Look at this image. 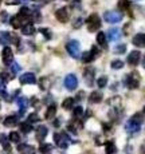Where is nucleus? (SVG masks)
I'll return each mask as SVG.
<instances>
[{
  "label": "nucleus",
  "mask_w": 145,
  "mask_h": 154,
  "mask_svg": "<svg viewBox=\"0 0 145 154\" xmlns=\"http://www.w3.org/2000/svg\"><path fill=\"white\" fill-rule=\"evenodd\" d=\"M140 58H141V54L140 51H132L131 54L128 55V63L131 64V66H137L138 62H140Z\"/></svg>",
  "instance_id": "4468645a"
},
{
  "label": "nucleus",
  "mask_w": 145,
  "mask_h": 154,
  "mask_svg": "<svg viewBox=\"0 0 145 154\" xmlns=\"http://www.w3.org/2000/svg\"><path fill=\"white\" fill-rule=\"evenodd\" d=\"M19 123V117L17 115H10L4 119V126L7 127H12V126H16Z\"/></svg>",
  "instance_id": "6ab92c4d"
},
{
  "label": "nucleus",
  "mask_w": 145,
  "mask_h": 154,
  "mask_svg": "<svg viewBox=\"0 0 145 154\" xmlns=\"http://www.w3.org/2000/svg\"><path fill=\"white\" fill-rule=\"evenodd\" d=\"M10 70H11V72H12V75H15V74H17L20 71V66L16 62H12V63L10 64Z\"/></svg>",
  "instance_id": "7c9ffc66"
},
{
  "label": "nucleus",
  "mask_w": 145,
  "mask_h": 154,
  "mask_svg": "<svg viewBox=\"0 0 145 154\" xmlns=\"http://www.w3.org/2000/svg\"><path fill=\"white\" fill-rule=\"evenodd\" d=\"M55 16H57V19L61 23H67V22H69V11H67V8H65V7L57 10Z\"/></svg>",
  "instance_id": "f8f14e48"
},
{
  "label": "nucleus",
  "mask_w": 145,
  "mask_h": 154,
  "mask_svg": "<svg viewBox=\"0 0 145 154\" xmlns=\"http://www.w3.org/2000/svg\"><path fill=\"white\" fill-rule=\"evenodd\" d=\"M86 24H87L89 31L94 32V31H97V29L101 27V19H99V16L97 14H91L90 16L87 17Z\"/></svg>",
  "instance_id": "7ed1b4c3"
},
{
  "label": "nucleus",
  "mask_w": 145,
  "mask_h": 154,
  "mask_svg": "<svg viewBox=\"0 0 145 154\" xmlns=\"http://www.w3.org/2000/svg\"><path fill=\"white\" fill-rule=\"evenodd\" d=\"M2 59H3V63H4L5 66H10V64L14 62V52H12V50H11L8 46H5L4 48H3Z\"/></svg>",
  "instance_id": "0eeeda50"
},
{
  "label": "nucleus",
  "mask_w": 145,
  "mask_h": 154,
  "mask_svg": "<svg viewBox=\"0 0 145 154\" xmlns=\"http://www.w3.org/2000/svg\"><path fill=\"white\" fill-rule=\"evenodd\" d=\"M143 67L145 69V58H144V62H143Z\"/></svg>",
  "instance_id": "37998d69"
},
{
  "label": "nucleus",
  "mask_w": 145,
  "mask_h": 154,
  "mask_svg": "<svg viewBox=\"0 0 145 154\" xmlns=\"http://www.w3.org/2000/svg\"><path fill=\"white\" fill-rule=\"evenodd\" d=\"M82 22H84V20H82L81 17H78V19L74 22V28H79V27H81V26H82Z\"/></svg>",
  "instance_id": "4c0bfd02"
},
{
  "label": "nucleus",
  "mask_w": 145,
  "mask_h": 154,
  "mask_svg": "<svg viewBox=\"0 0 145 154\" xmlns=\"http://www.w3.org/2000/svg\"><path fill=\"white\" fill-rule=\"evenodd\" d=\"M51 149H52V146L50 143H43L42 146L39 147V152L42 154H49L50 152H51Z\"/></svg>",
  "instance_id": "c756f323"
},
{
  "label": "nucleus",
  "mask_w": 145,
  "mask_h": 154,
  "mask_svg": "<svg viewBox=\"0 0 145 154\" xmlns=\"http://www.w3.org/2000/svg\"><path fill=\"white\" fill-rule=\"evenodd\" d=\"M97 43H98L99 46H102L103 48H106L108 42H106V35L103 34V32H98V35H97Z\"/></svg>",
  "instance_id": "393cba45"
},
{
  "label": "nucleus",
  "mask_w": 145,
  "mask_h": 154,
  "mask_svg": "<svg viewBox=\"0 0 145 154\" xmlns=\"http://www.w3.org/2000/svg\"><path fill=\"white\" fill-rule=\"evenodd\" d=\"M108 39L110 42H117V40L121 39V29L114 27V28H110L108 31Z\"/></svg>",
  "instance_id": "ddd939ff"
},
{
  "label": "nucleus",
  "mask_w": 145,
  "mask_h": 154,
  "mask_svg": "<svg viewBox=\"0 0 145 154\" xmlns=\"http://www.w3.org/2000/svg\"><path fill=\"white\" fill-rule=\"evenodd\" d=\"M66 50L71 58H74V59L81 58V44H79L78 40H70V42L66 44Z\"/></svg>",
  "instance_id": "f03ea898"
},
{
  "label": "nucleus",
  "mask_w": 145,
  "mask_h": 154,
  "mask_svg": "<svg viewBox=\"0 0 145 154\" xmlns=\"http://www.w3.org/2000/svg\"><path fill=\"white\" fill-rule=\"evenodd\" d=\"M35 2H36V0H35Z\"/></svg>",
  "instance_id": "de8ad7c7"
},
{
  "label": "nucleus",
  "mask_w": 145,
  "mask_h": 154,
  "mask_svg": "<svg viewBox=\"0 0 145 154\" xmlns=\"http://www.w3.org/2000/svg\"><path fill=\"white\" fill-rule=\"evenodd\" d=\"M17 150H19V153L22 154H35V147L31 146V145H19L17 146Z\"/></svg>",
  "instance_id": "f3484780"
},
{
  "label": "nucleus",
  "mask_w": 145,
  "mask_h": 154,
  "mask_svg": "<svg viewBox=\"0 0 145 154\" xmlns=\"http://www.w3.org/2000/svg\"><path fill=\"white\" fill-rule=\"evenodd\" d=\"M7 16H8L7 12H2V20H3V22H5V20H7Z\"/></svg>",
  "instance_id": "79ce46f5"
},
{
  "label": "nucleus",
  "mask_w": 145,
  "mask_h": 154,
  "mask_svg": "<svg viewBox=\"0 0 145 154\" xmlns=\"http://www.w3.org/2000/svg\"><path fill=\"white\" fill-rule=\"evenodd\" d=\"M73 114H74V117H75V118H79V117H82V114H84V109H82L81 106H77V107L74 109Z\"/></svg>",
  "instance_id": "473e14b6"
},
{
  "label": "nucleus",
  "mask_w": 145,
  "mask_h": 154,
  "mask_svg": "<svg viewBox=\"0 0 145 154\" xmlns=\"http://www.w3.org/2000/svg\"><path fill=\"white\" fill-rule=\"evenodd\" d=\"M106 83H108V78L106 76H101V78L98 79V82H97V85H98V87H105Z\"/></svg>",
  "instance_id": "f704fd0d"
},
{
  "label": "nucleus",
  "mask_w": 145,
  "mask_h": 154,
  "mask_svg": "<svg viewBox=\"0 0 145 154\" xmlns=\"http://www.w3.org/2000/svg\"><path fill=\"white\" fill-rule=\"evenodd\" d=\"M65 87L67 90H75L78 87V79H77V76L74 74L66 75V78H65Z\"/></svg>",
  "instance_id": "1a4fd4ad"
},
{
  "label": "nucleus",
  "mask_w": 145,
  "mask_h": 154,
  "mask_svg": "<svg viewBox=\"0 0 145 154\" xmlns=\"http://www.w3.org/2000/svg\"><path fill=\"white\" fill-rule=\"evenodd\" d=\"M47 131H49V130H47V127H46V126H43V125H42V126H39V127H38V130H36V140L42 142L44 138H46Z\"/></svg>",
  "instance_id": "aec40b11"
},
{
  "label": "nucleus",
  "mask_w": 145,
  "mask_h": 154,
  "mask_svg": "<svg viewBox=\"0 0 145 154\" xmlns=\"http://www.w3.org/2000/svg\"><path fill=\"white\" fill-rule=\"evenodd\" d=\"M125 85L128 88H137L138 86H140V76L137 75V74H131V75H128V78L125 79Z\"/></svg>",
  "instance_id": "6e6552de"
},
{
  "label": "nucleus",
  "mask_w": 145,
  "mask_h": 154,
  "mask_svg": "<svg viewBox=\"0 0 145 154\" xmlns=\"http://www.w3.org/2000/svg\"><path fill=\"white\" fill-rule=\"evenodd\" d=\"M19 81H20L22 85H34V83H36V78H35V75L32 72L23 74V75L19 78Z\"/></svg>",
  "instance_id": "9b49d317"
},
{
  "label": "nucleus",
  "mask_w": 145,
  "mask_h": 154,
  "mask_svg": "<svg viewBox=\"0 0 145 154\" xmlns=\"http://www.w3.org/2000/svg\"><path fill=\"white\" fill-rule=\"evenodd\" d=\"M103 19L110 24H116V23H120L122 20V14L118 12V11H108V12L103 14Z\"/></svg>",
  "instance_id": "20e7f679"
},
{
  "label": "nucleus",
  "mask_w": 145,
  "mask_h": 154,
  "mask_svg": "<svg viewBox=\"0 0 145 154\" xmlns=\"http://www.w3.org/2000/svg\"><path fill=\"white\" fill-rule=\"evenodd\" d=\"M144 112H145V107H144Z\"/></svg>",
  "instance_id": "a18cd8bd"
},
{
  "label": "nucleus",
  "mask_w": 145,
  "mask_h": 154,
  "mask_svg": "<svg viewBox=\"0 0 145 154\" xmlns=\"http://www.w3.org/2000/svg\"><path fill=\"white\" fill-rule=\"evenodd\" d=\"M141 121H143V117L140 114L138 115H134L133 118L126 122L125 125V130L129 133V134H134V133H138L141 129Z\"/></svg>",
  "instance_id": "f257e3e1"
},
{
  "label": "nucleus",
  "mask_w": 145,
  "mask_h": 154,
  "mask_svg": "<svg viewBox=\"0 0 145 154\" xmlns=\"http://www.w3.org/2000/svg\"><path fill=\"white\" fill-rule=\"evenodd\" d=\"M0 142H2V143H5V142H7V138H5L4 134H0Z\"/></svg>",
  "instance_id": "ea45409f"
},
{
  "label": "nucleus",
  "mask_w": 145,
  "mask_h": 154,
  "mask_svg": "<svg viewBox=\"0 0 145 154\" xmlns=\"http://www.w3.org/2000/svg\"><path fill=\"white\" fill-rule=\"evenodd\" d=\"M125 51H126L125 44H120V46H117L116 48H114V52H116V54H124Z\"/></svg>",
  "instance_id": "72a5a7b5"
},
{
  "label": "nucleus",
  "mask_w": 145,
  "mask_h": 154,
  "mask_svg": "<svg viewBox=\"0 0 145 154\" xmlns=\"http://www.w3.org/2000/svg\"><path fill=\"white\" fill-rule=\"evenodd\" d=\"M84 78L86 81V85L87 86H91L94 82V70L93 69H86L84 72Z\"/></svg>",
  "instance_id": "dca6fc26"
},
{
  "label": "nucleus",
  "mask_w": 145,
  "mask_h": 154,
  "mask_svg": "<svg viewBox=\"0 0 145 154\" xmlns=\"http://www.w3.org/2000/svg\"><path fill=\"white\" fill-rule=\"evenodd\" d=\"M8 138H10V141L11 142H19L20 141V135H19V133H16V131H12L10 135H8Z\"/></svg>",
  "instance_id": "2f4dec72"
},
{
  "label": "nucleus",
  "mask_w": 145,
  "mask_h": 154,
  "mask_svg": "<svg viewBox=\"0 0 145 154\" xmlns=\"http://www.w3.org/2000/svg\"><path fill=\"white\" fill-rule=\"evenodd\" d=\"M35 32V28L34 26L31 24V23H27V24H24L22 27V34L23 35H27V36H30V35H32Z\"/></svg>",
  "instance_id": "4be33fe9"
},
{
  "label": "nucleus",
  "mask_w": 145,
  "mask_h": 154,
  "mask_svg": "<svg viewBox=\"0 0 145 154\" xmlns=\"http://www.w3.org/2000/svg\"><path fill=\"white\" fill-rule=\"evenodd\" d=\"M20 130H22L23 133H30L32 130V125H31V122H23L22 125H20Z\"/></svg>",
  "instance_id": "c85d7f7f"
},
{
  "label": "nucleus",
  "mask_w": 145,
  "mask_h": 154,
  "mask_svg": "<svg viewBox=\"0 0 145 154\" xmlns=\"http://www.w3.org/2000/svg\"><path fill=\"white\" fill-rule=\"evenodd\" d=\"M133 44L136 47H140V48H144L145 47V34H137L133 38Z\"/></svg>",
  "instance_id": "2eb2a0df"
},
{
  "label": "nucleus",
  "mask_w": 145,
  "mask_h": 154,
  "mask_svg": "<svg viewBox=\"0 0 145 154\" xmlns=\"http://www.w3.org/2000/svg\"><path fill=\"white\" fill-rule=\"evenodd\" d=\"M17 107H19L20 114L23 115V112L27 110V107H28V99L26 98V97H20V98L17 99Z\"/></svg>",
  "instance_id": "a211bd4d"
},
{
  "label": "nucleus",
  "mask_w": 145,
  "mask_h": 154,
  "mask_svg": "<svg viewBox=\"0 0 145 154\" xmlns=\"http://www.w3.org/2000/svg\"><path fill=\"white\" fill-rule=\"evenodd\" d=\"M102 100V93L99 91H93L89 97V102L90 103H99Z\"/></svg>",
  "instance_id": "412c9836"
},
{
  "label": "nucleus",
  "mask_w": 145,
  "mask_h": 154,
  "mask_svg": "<svg viewBox=\"0 0 145 154\" xmlns=\"http://www.w3.org/2000/svg\"><path fill=\"white\" fill-rule=\"evenodd\" d=\"M98 48H97L96 46L91 47V51H87V52H84L82 54V62H85V63H90V62L94 60V58H96L97 55H98Z\"/></svg>",
  "instance_id": "9d476101"
},
{
  "label": "nucleus",
  "mask_w": 145,
  "mask_h": 154,
  "mask_svg": "<svg viewBox=\"0 0 145 154\" xmlns=\"http://www.w3.org/2000/svg\"><path fill=\"white\" fill-rule=\"evenodd\" d=\"M11 78H14L12 74H8V72H2L0 74V85H7V82L10 81Z\"/></svg>",
  "instance_id": "a878e982"
},
{
  "label": "nucleus",
  "mask_w": 145,
  "mask_h": 154,
  "mask_svg": "<svg viewBox=\"0 0 145 154\" xmlns=\"http://www.w3.org/2000/svg\"><path fill=\"white\" fill-rule=\"evenodd\" d=\"M22 2H24V3H26V2H27V0H22Z\"/></svg>",
  "instance_id": "c03bdc74"
},
{
  "label": "nucleus",
  "mask_w": 145,
  "mask_h": 154,
  "mask_svg": "<svg viewBox=\"0 0 145 154\" xmlns=\"http://www.w3.org/2000/svg\"><path fill=\"white\" fill-rule=\"evenodd\" d=\"M3 149H4V150H10V149H11L10 143H8V142H5V143H3Z\"/></svg>",
  "instance_id": "a19ab883"
},
{
  "label": "nucleus",
  "mask_w": 145,
  "mask_h": 154,
  "mask_svg": "<svg viewBox=\"0 0 145 154\" xmlns=\"http://www.w3.org/2000/svg\"><path fill=\"white\" fill-rule=\"evenodd\" d=\"M120 8H128V0H120Z\"/></svg>",
  "instance_id": "58836bf2"
},
{
  "label": "nucleus",
  "mask_w": 145,
  "mask_h": 154,
  "mask_svg": "<svg viewBox=\"0 0 145 154\" xmlns=\"http://www.w3.org/2000/svg\"><path fill=\"white\" fill-rule=\"evenodd\" d=\"M39 31L42 32V34L44 35V36H46V39H47V40H50V39H51V32H50V29H47V28H40Z\"/></svg>",
  "instance_id": "c9c22d12"
},
{
  "label": "nucleus",
  "mask_w": 145,
  "mask_h": 154,
  "mask_svg": "<svg viewBox=\"0 0 145 154\" xmlns=\"http://www.w3.org/2000/svg\"><path fill=\"white\" fill-rule=\"evenodd\" d=\"M54 141L61 149H66L70 143V137L67 134H65V133H55Z\"/></svg>",
  "instance_id": "39448f33"
},
{
  "label": "nucleus",
  "mask_w": 145,
  "mask_h": 154,
  "mask_svg": "<svg viewBox=\"0 0 145 154\" xmlns=\"http://www.w3.org/2000/svg\"><path fill=\"white\" fill-rule=\"evenodd\" d=\"M110 66H112V69H114V70H120V69H122V67H124V60L114 59V60L110 63Z\"/></svg>",
  "instance_id": "bb28decb"
},
{
  "label": "nucleus",
  "mask_w": 145,
  "mask_h": 154,
  "mask_svg": "<svg viewBox=\"0 0 145 154\" xmlns=\"http://www.w3.org/2000/svg\"><path fill=\"white\" fill-rule=\"evenodd\" d=\"M28 122H39V117H38V114H35V112H32V114H30L28 117Z\"/></svg>",
  "instance_id": "e433bc0d"
},
{
  "label": "nucleus",
  "mask_w": 145,
  "mask_h": 154,
  "mask_svg": "<svg viewBox=\"0 0 145 154\" xmlns=\"http://www.w3.org/2000/svg\"><path fill=\"white\" fill-rule=\"evenodd\" d=\"M105 152H106V154H114V153H117L116 145H114L113 142H110V141L105 142Z\"/></svg>",
  "instance_id": "5701e85b"
},
{
  "label": "nucleus",
  "mask_w": 145,
  "mask_h": 154,
  "mask_svg": "<svg viewBox=\"0 0 145 154\" xmlns=\"http://www.w3.org/2000/svg\"><path fill=\"white\" fill-rule=\"evenodd\" d=\"M55 114H57V106L55 105L49 106V109L46 111V119H52L55 117Z\"/></svg>",
  "instance_id": "b1692460"
},
{
  "label": "nucleus",
  "mask_w": 145,
  "mask_h": 154,
  "mask_svg": "<svg viewBox=\"0 0 145 154\" xmlns=\"http://www.w3.org/2000/svg\"><path fill=\"white\" fill-rule=\"evenodd\" d=\"M15 43L17 44L19 43V38L15 36V35L10 34V32H0V44L3 46H8L10 43Z\"/></svg>",
  "instance_id": "423d86ee"
},
{
  "label": "nucleus",
  "mask_w": 145,
  "mask_h": 154,
  "mask_svg": "<svg viewBox=\"0 0 145 154\" xmlns=\"http://www.w3.org/2000/svg\"><path fill=\"white\" fill-rule=\"evenodd\" d=\"M0 3H2V0H0Z\"/></svg>",
  "instance_id": "49530a36"
},
{
  "label": "nucleus",
  "mask_w": 145,
  "mask_h": 154,
  "mask_svg": "<svg viewBox=\"0 0 145 154\" xmlns=\"http://www.w3.org/2000/svg\"><path fill=\"white\" fill-rule=\"evenodd\" d=\"M73 105H74V99L73 98H66L63 100V103H62V106H63L65 110H70V109L73 107Z\"/></svg>",
  "instance_id": "cd10ccee"
}]
</instances>
